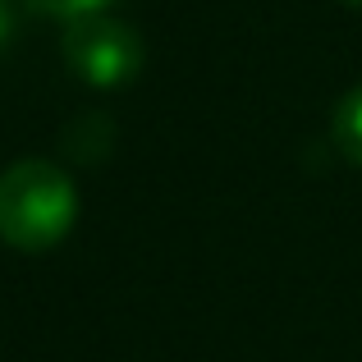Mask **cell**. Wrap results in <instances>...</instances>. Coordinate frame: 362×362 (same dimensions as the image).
Segmentation results:
<instances>
[{
    "instance_id": "cell-1",
    "label": "cell",
    "mask_w": 362,
    "mask_h": 362,
    "mask_svg": "<svg viewBox=\"0 0 362 362\" xmlns=\"http://www.w3.org/2000/svg\"><path fill=\"white\" fill-rule=\"evenodd\" d=\"M78 188L51 160H14L0 175V239L18 252H46L74 230Z\"/></svg>"
},
{
    "instance_id": "cell-2",
    "label": "cell",
    "mask_w": 362,
    "mask_h": 362,
    "mask_svg": "<svg viewBox=\"0 0 362 362\" xmlns=\"http://www.w3.org/2000/svg\"><path fill=\"white\" fill-rule=\"evenodd\" d=\"M64 64L88 88H124L142 69V37L110 14H92L64 28Z\"/></svg>"
},
{
    "instance_id": "cell-3",
    "label": "cell",
    "mask_w": 362,
    "mask_h": 362,
    "mask_svg": "<svg viewBox=\"0 0 362 362\" xmlns=\"http://www.w3.org/2000/svg\"><path fill=\"white\" fill-rule=\"evenodd\" d=\"M335 147L362 170V88H354L335 110Z\"/></svg>"
},
{
    "instance_id": "cell-4",
    "label": "cell",
    "mask_w": 362,
    "mask_h": 362,
    "mask_svg": "<svg viewBox=\"0 0 362 362\" xmlns=\"http://www.w3.org/2000/svg\"><path fill=\"white\" fill-rule=\"evenodd\" d=\"M115 0H28V9L46 18H60V23H78V18H92V14H106Z\"/></svg>"
},
{
    "instance_id": "cell-5",
    "label": "cell",
    "mask_w": 362,
    "mask_h": 362,
    "mask_svg": "<svg viewBox=\"0 0 362 362\" xmlns=\"http://www.w3.org/2000/svg\"><path fill=\"white\" fill-rule=\"evenodd\" d=\"M9 37H14V5L0 0V51L9 46Z\"/></svg>"
},
{
    "instance_id": "cell-6",
    "label": "cell",
    "mask_w": 362,
    "mask_h": 362,
    "mask_svg": "<svg viewBox=\"0 0 362 362\" xmlns=\"http://www.w3.org/2000/svg\"><path fill=\"white\" fill-rule=\"evenodd\" d=\"M344 5H354V9H362V0H344Z\"/></svg>"
}]
</instances>
